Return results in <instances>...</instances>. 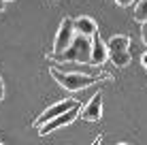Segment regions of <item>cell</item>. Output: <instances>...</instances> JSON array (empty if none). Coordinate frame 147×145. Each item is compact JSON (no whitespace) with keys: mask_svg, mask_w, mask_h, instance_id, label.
<instances>
[{"mask_svg":"<svg viewBox=\"0 0 147 145\" xmlns=\"http://www.w3.org/2000/svg\"><path fill=\"white\" fill-rule=\"evenodd\" d=\"M79 115H81V119H85V122H98V119L102 117V94L96 92L94 96L85 103V107H81Z\"/></svg>","mask_w":147,"mask_h":145,"instance_id":"8992f818","label":"cell"},{"mask_svg":"<svg viewBox=\"0 0 147 145\" xmlns=\"http://www.w3.org/2000/svg\"><path fill=\"white\" fill-rule=\"evenodd\" d=\"M4 2H13V0H4Z\"/></svg>","mask_w":147,"mask_h":145,"instance_id":"d6986e66","label":"cell"},{"mask_svg":"<svg viewBox=\"0 0 147 145\" xmlns=\"http://www.w3.org/2000/svg\"><path fill=\"white\" fill-rule=\"evenodd\" d=\"M0 145H4V143H0Z\"/></svg>","mask_w":147,"mask_h":145,"instance_id":"44dd1931","label":"cell"},{"mask_svg":"<svg viewBox=\"0 0 147 145\" xmlns=\"http://www.w3.org/2000/svg\"><path fill=\"white\" fill-rule=\"evenodd\" d=\"M107 45L109 53H119V51H130V36L126 34H117V36H111Z\"/></svg>","mask_w":147,"mask_h":145,"instance_id":"9c48e42d","label":"cell"},{"mask_svg":"<svg viewBox=\"0 0 147 145\" xmlns=\"http://www.w3.org/2000/svg\"><path fill=\"white\" fill-rule=\"evenodd\" d=\"M134 19L139 24H147V0H139L134 4Z\"/></svg>","mask_w":147,"mask_h":145,"instance_id":"8fae6325","label":"cell"},{"mask_svg":"<svg viewBox=\"0 0 147 145\" xmlns=\"http://www.w3.org/2000/svg\"><path fill=\"white\" fill-rule=\"evenodd\" d=\"M109 60L117 68H124V66H128V64H130L132 56H130V51H119V53H109Z\"/></svg>","mask_w":147,"mask_h":145,"instance_id":"30bf717a","label":"cell"},{"mask_svg":"<svg viewBox=\"0 0 147 145\" xmlns=\"http://www.w3.org/2000/svg\"><path fill=\"white\" fill-rule=\"evenodd\" d=\"M107 60H109L107 45H105V41L100 38V34L96 32L94 36H92V64H96V66H102Z\"/></svg>","mask_w":147,"mask_h":145,"instance_id":"ba28073f","label":"cell"},{"mask_svg":"<svg viewBox=\"0 0 147 145\" xmlns=\"http://www.w3.org/2000/svg\"><path fill=\"white\" fill-rule=\"evenodd\" d=\"M75 38V28H73V17H64L62 24L58 28V34H55V41H53V51L49 56H58V53L66 51L68 45L73 43Z\"/></svg>","mask_w":147,"mask_h":145,"instance_id":"277c9868","label":"cell"},{"mask_svg":"<svg viewBox=\"0 0 147 145\" xmlns=\"http://www.w3.org/2000/svg\"><path fill=\"white\" fill-rule=\"evenodd\" d=\"M117 145H128V143H117Z\"/></svg>","mask_w":147,"mask_h":145,"instance_id":"ac0fdd59","label":"cell"},{"mask_svg":"<svg viewBox=\"0 0 147 145\" xmlns=\"http://www.w3.org/2000/svg\"><path fill=\"white\" fill-rule=\"evenodd\" d=\"M47 58H53L58 62H81V64H90L92 62V38L88 36H81V34H75L73 43L68 45L66 51L58 53V56H49Z\"/></svg>","mask_w":147,"mask_h":145,"instance_id":"7a4b0ae2","label":"cell"},{"mask_svg":"<svg viewBox=\"0 0 147 145\" xmlns=\"http://www.w3.org/2000/svg\"><path fill=\"white\" fill-rule=\"evenodd\" d=\"M73 28H75V34H81V36H88L92 38L96 32H98V26L90 15H81V17H75L73 19Z\"/></svg>","mask_w":147,"mask_h":145,"instance_id":"52a82bcc","label":"cell"},{"mask_svg":"<svg viewBox=\"0 0 147 145\" xmlns=\"http://www.w3.org/2000/svg\"><path fill=\"white\" fill-rule=\"evenodd\" d=\"M49 73H51V77L55 79V83H58L60 88L68 90V92H77V90H83L88 86H94V83L98 81H105V79H111V75H85V73H64L60 71L58 66H51L49 68Z\"/></svg>","mask_w":147,"mask_h":145,"instance_id":"6da1fadb","label":"cell"},{"mask_svg":"<svg viewBox=\"0 0 147 145\" xmlns=\"http://www.w3.org/2000/svg\"><path fill=\"white\" fill-rule=\"evenodd\" d=\"M141 64H143V68L147 71V51L143 53V56H141Z\"/></svg>","mask_w":147,"mask_h":145,"instance_id":"9a60e30c","label":"cell"},{"mask_svg":"<svg viewBox=\"0 0 147 145\" xmlns=\"http://www.w3.org/2000/svg\"><path fill=\"white\" fill-rule=\"evenodd\" d=\"M79 113H81V107H79V105H75L70 111L62 113L60 117H55V119H51V122H47L45 126H40V128H38V130H40V137H47V134H51L53 130H58L60 126H68V124H73L75 119H77Z\"/></svg>","mask_w":147,"mask_h":145,"instance_id":"5b68a950","label":"cell"},{"mask_svg":"<svg viewBox=\"0 0 147 145\" xmlns=\"http://www.w3.org/2000/svg\"><path fill=\"white\" fill-rule=\"evenodd\" d=\"M4 7H7V2H4V0H0V13L4 11Z\"/></svg>","mask_w":147,"mask_h":145,"instance_id":"e0dca14e","label":"cell"},{"mask_svg":"<svg viewBox=\"0 0 147 145\" xmlns=\"http://www.w3.org/2000/svg\"><path fill=\"white\" fill-rule=\"evenodd\" d=\"M51 2H55V0H51Z\"/></svg>","mask_w":147,"mask_h":145,"instance_id":"ffe728a7","label":"cell"},{"mask_svg":"<svg viewBox=\"0 0 147 145\" xmlns=\"http://www.w3.org/2000/svg\"><path fill=\"white\" fill-rule=\"evenodd\" d=\"M0 100H4V81L0 77Z\"/></svg>","mask_w":147,"mask_h":145,"instance_id":"5bb4252c","label":"cell"},{"mask_svg":"<svg viewBox=\"0 0 147 145\" xmlns=\"http://www.w3.org/2000/svg\"><path fill=\"white\" fill-rule=\"evenodd\" d=\"M102 137H105V134H98V137H96V141H94L92 145H100V141H102Z\"/></svg>","mask_w":147,"mask_h":145,"instance_id":"2e32d148","label":"cell"},{"mask_svg":"<svg viewBox=\"0 0 147 145\" xmlns=\"http://www.w3.org/2000/svg\"><path fill=\"white\" fill-rule=\"evenodd\" d=\"M141 41L147 45V24H141Z\"/></svg>","mask_w":147,"mask_h":145,"instance_id":"7c38bea8","label":"cell"},{"mask_svg":"<svg viewBox=\"0 0 147 145\" xmlns=\"http://www.w3.org/2000/svg\"><path fill=\"white\" fill-rule=\"evenodd\" d=\"M115 2H117L119 7H130V4H132L134 0H115Z\"/></svg>","mask_w":147,"mask_h":145,"instance_id":"4fadbf2b","label":"cell"},{"mask_svg":"<svg viewBox=\"0 0 147 145\" xmlns=\"http://www.w3.org/2000/svg\"><path fill=\"white\" fill-rule=\"evenodd\" d=\"M75 105H79V100H75V98H64V100H60V103H53L49 109H45L40 115L32 122V126L34 128H40V126H45L47 122H51V119H55V117H60L62 113H66V111H70V109L75 107Z\"/></svg>","mask_w":147,"mask_h":145,"instance_id":"3957f363","label":"cell"}]
</instances>
